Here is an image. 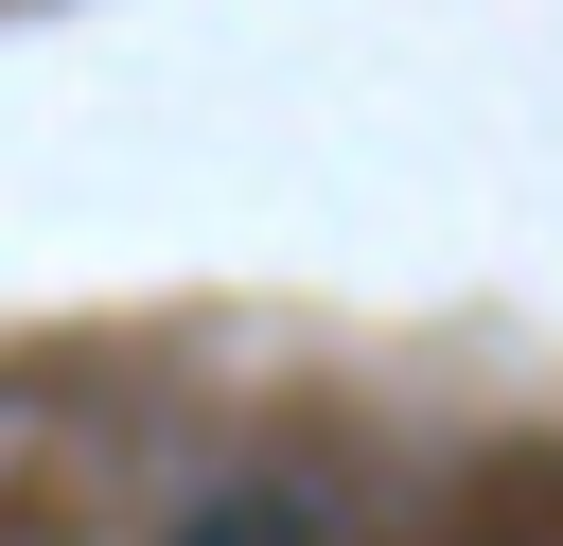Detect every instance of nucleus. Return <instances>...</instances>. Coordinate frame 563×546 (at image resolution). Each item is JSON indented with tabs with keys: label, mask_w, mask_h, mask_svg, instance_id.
<instances>
[{
	"label": "nucleus",
	"mask_w": 563,
	"mask_h": 546,
	"mask_svg": "<svg viewBox=\"0 0 563 546\" xmlns=\"http://www.w3.org/2000/svg\"><path fill=\"white\" fill-rule=\"evenodd\" d=\"M176 546H334V511H317V493H282V476H246V493H211Z\"/></svg>",
	"instance_id": "f257e3e1"
}]
</instances>
